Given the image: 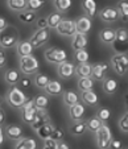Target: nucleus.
Returning <instances> with one entry per match:
<instances>
[{"instance_id": "obj_1", "label": "nucleus", "mask_w": 128, "mask_h": 149, "mask_svg": "<svg viewBox=\"0 0 128 149\" xmlns=\"http://www.w3.org/2000/svg\"><path fill=\"white\" fill-rule=\"evenodd\" d=\"M26 99H28L26 95L20 90V88L17 87L16 84L11 86V88L8 90V93H7V95H6L7 103H8L9 106H12V107H16V108L23 107V104L26 102Z\"/></svg>"}, {"instance_id": "obj_2", "label": "nucleus", "mask_w": 128, "mask_h": 149, "mask_svg": "<svg viewBox=\"0 0 128 149\" xmlns=\"http://www.w3.org/2000/svg\"><path fill=\"white\" fill-rule=\"evenodd\" d=\"M40 68L38 65L37 58H34L33 56H25V57H20V70L23 74L25 75H32L36 74Z\"/></svg>"}, {"instance_id": "obj_3", "label": "nucleus", "mask_w": 128, "mask_h": 149, "mask_svg": "<svg viewBox=\"0 0 128 149\" xmlns=\"http://www.w3.org/2000/svg\"><path fill=\"white\" fill-rule=\"evenodd\" d=\"M111 68L118 75H124L128 70V56L124 53L115 54L111 57Z\"/></svg>"}, {"instance_id": "obj_4", "label": "nucleus", "mask_w": 128, "mask_h": 149, "mask_svg": "<svg viewBox=\"0 0 128 149\" xmlns=\"http://www.w3.org/2000/svg\"><path fill=\"white\" fill-rule=\"evenodd\" d=\"M97 139H98V146L102 149H107L111 145V141L114 140L112 139V133L111 130L107 124L103 123L102 127L99 128V131L97 132Z\"/></svg>"}, {"instance_id": "obj_5", "label": "nucleus", "mask_w": 128, "mask_h": 149, "mask_svg": "<svg viewBox=\"0 0 128 149\" xmlns=\"http://www.w3.org/2000/svg\"><path fill=\"white\" fill-rule=\"evenodd\" d=\"M45 59L48 62H50V63H57L58 65V63L67 59V53L61 48L51 46V48L45 50Z\"/></svg>"}, {"instance_id": "obj_6", "label": "nucleus", "mask_w": 128, "mask_h": 149, "mask_svg": "<svg viewBox=\"0 0 128 149\" xmlns=\"http://www.w3.org/2000/svg\"><path fill=\"white\" fill-rule=\"evenodd\" d=\"M57 32L61 36L73 37L77 33V24H75L74 20L71 19H63L60 25L57 26Z\"/></svg>"}, {"instance_id": "obj_7", "label": "nucleus", "mask_w": 128, "mask_h": 149, "mask_svg": "<svg viewBox=\"0 0 128 149\" xmlns=\"http://www.w3.org/2000/svg\"><path fill=\"white\" fill-rule=\"evenodd\" d=\"M75 65L73 62H67V61H63L61 63H58L57 66V74L61 79H69L75 74Z\"/></svg>"}, {"instance_id": "obj_8", "label": "nucleus", "mask_w": 128, "mask_h": 149, "mask_svg": "<svg viewBox=\"0 0 128 149\" xmlns=\"http://www.w3.org/2000/svg\"><path fill=\"white\" fill-rule=\"evenodd\" d=\"M49 37H50V32H49V28H45V29H37L36 33L31 37L29 41L32 42V45L34 48H40L44 44L49 41Z\"/></svg>"}, {"instance_id": "obj_9", "label": "nucleus", "mask_w": 128, "mask_h": 149, "mask_svg": "<svg viewBox=\"0 0 128 149\" xmlns=\"http://www.w3.org/2000/svg\"><path fill=\"white\" fill-rule=\"evenodd\" d=\"M99 19L104 23H115L120 19V12L114 7H106L99 12Z\"/></svg>"}, {"instance_id": "obj_10", "label": "nucleus", "mask_w": 128, "mask_h": 149, "mask_svg": "<svg viewBox=\"0 0 128 149\" xmlns=\"http://www.w3.org/2000/svg\"><path fill=\"white\" fill-rule=\"evenodd\" d=\"M108 69H110V65L107 62H100V63H95L93 66V78L95 81H104L107 78V73Z\"/></svg>"}, {"instance_id": "obj_11", "label": "nucleus", "mask_w": 128, "mask_h": 149, "mask_svg": "<svg viewBox=\"0 0 128 149\" xmlns=\"http://www.w3.org/2000/svg\"><path fill=\"white\" fill-rule=\"evenodd\" d=\"M99 41L106 45H111L116 41V29L112 28H103L99 32Z\"/></svg>"}, {"instance_id": "obj_12", "label": "nucleus", "mask_w": 128, "mask_h": 149, "mask_svg": "<svg viewBox=\"0 0 128 149\" xmlns=\"http://www.w3.org/2000/svg\"><path fill=\"white\" fill-rule=\"evenodd\" d=\"M88 45V40L86 33H75L71 40V46L74 50H79V49H86Z\"/></svg>"}, {"instance_id": "obj_13", "label": "nucleus", "mask_w": 128, "mask_h": 149, "mask_svg": "<svg viewBox=\"0 0 128 149\" xmlns=\"http://www.w3.org/2000/svg\"><path fill=\"white\" fill-rule=\"evenodd\" d=\"M17 44H19V37L16 33L3 34L0 38V45L3 49H11L13 46H17Z\"/></svg>"}, {"instance_id": "obj_14", "label": "nucleus", "mask_w": 128, "mask_h": 149, "mask_svg": "<svg viewBox=\"0 0 128 149\" xmlns=\"http://www.w3.org/2000/svg\"><path fill=\"white\" fill-rule=\"evenodd\" d=\"M6 136L9 140L17 141L23 137V130H21L20 125H16V124H9L6 127Z\"/></svg>"}, {"instance_id": "obj_15", "label": "nucleus", "mask_w": 128, "mask_h": 149, "mask_svg": "<svg viewBox=\"0 0 128 149\" xmlns=\"http://www.w3.org/2000/svg\"><path fill=\"white\" fill-rule=\"evenodd\" d=\"M77 24V32L78 33H88L91 29V17L88 16H81L75 20Z\"/></svg>"}, {"instance_id": "obj_16", "label": "nucleus", "mask_w": 128, "mask_h": 149, "mask_svg": "<svg viewBox=\"0 0 128 149\" xmlns=\"http://www.w3.org/2000/svg\"><path fill=\"white\" fill-rule=\"evenodd\" d=\"M87 131V121L81 120H74V123L69 127V132L74 136H81Z\"/></svg>"}, {"instance_id": "obj_17", "label": "nucleus", "mask_w": 128, "mask_h": 149, "mask_svg": "<svg viewBox=\"0 0 128 149\" xmlns=\"http://www.w3.org/2000/svg\"><path fill=\"white\" fill-rule=\"evenodd\" d=\"M33 48L34 46L32 45L31 41H19V44L16 46V50L20 57H25V56H31L32 52H33Z\"/></svg>"}, {"instance_id": "obj_18", "label": "nucleus", "mask_w": 128, "mask_h": 149, "mask_svg": "<svg viewBox=\"0 0 128 149\" xmlns=\"http://www.w3.org/2000/svg\"><path fill=\"white\" fill-rule=\"evenodd\" d=\"M85 106L82 103H75L74 106H71L70 110H69V113H70V118L73 120H81V119L85 116Z\"/></svg>"}, {"instance_id": "obj_19", "label": "nucleus", "mask_w": 128, "mask_h": 149, "mask_svg": "<svg viewBox=\"0 0 128 149\" xmlns=\"http://www.w3.org/2000/svg\"><path fill=\"white\" fill-rule=\"evenodd\" d=\"M48 121H50V120H49V115H48V112H46V110H38L37 118L32 123V128L36 131V130H38L40 127H42L44 124H46Z\"/></svg>"}, {"instance_id": "obj_20", "label": "nucleus", "mask_w": 128, "mask_h": 149, "mask_svg": "<svg viewBox=\"0 0 128 149\" xmlns=\"http://www.w3.org/2000/svg\"><path fill=\"white\" fill-rule=\"evenodd\" d=\"M77 84H78V88H79L81 91L94 90L95 79H94V78H91V77H82V78L78 79Z\"/></svg>"}, {"instance_id": "obj_21", "label": "nucleus", "mask_w": 128, "mask_h": 149, "mask_svg": "<svg viewBox=\"0 0 128 149\" xmlns=\"http://www.w3.org/2000/svg\"><path fill=\"white\" fill-rule=\"evenodd\" d=\"M16 149H36L37 148V143L33 139L29 137H21L20 140H17L15 144Z\"/></svg>"}, {"instance_id": "obj_22", "label": "nucleus", "mask_w": 128, "mask_h": 149, "mask_svg": "<svg viewBox=\"0 0 128 149\" xmlns=\"http://www.w3.org/2000/svg\"><path fill=\"white\" fill-rule=\"evenodd\" d=\"M82 98L83 103L87 104V106H97L99 99H98V95L95 94L94 90H88V91H82Z\"/></svg>"}, {"instance_id": "obj_23", "label": "nucleus", "mask_w": 128, "mask_h": 149, "mask_svg": "<svg viewBox=\"0 0 128 149\" xmlns=\"http://www.w3.org/2000/svg\"><path fill=\"white\" fill-rule=\"evenodd\" d=\"M45 91L48 95H61L63 94V88H62V84L60 83L58 81H50L49 84L45 87Z\"/></svg>"}, {"instance_id": "obj_24", "label": "nucleus", "mask_w": 128, "mask_h": 149, "mask_svg": "<svg viewBox=\"0 0 128 149\" xmlns=\"http://www.w3.org/2000/svg\"><path fill=\"white\" fill-rule=\"evenodd\" d=\"M54 130H56V128H54V125L50 123V121H48V123L44 124L42 127H40L38 130H36V133H37V136H38L40 139L45 140V139L50 137Z\"/></svg>"}, {"instance_id": "obj_25", "label": "nucleus", "mask_w": 128, "mask_h": 149, "mask_svg": "<svg viewBox=\"0 0 128 149\" xmlns=\"http://www.w3.org/2000/svg\"><path fill=\"white\" fill-rule=\"evenodd\" d=\"M118 90V81L115 78H106L103 81V91L108 95L115 94Z\"/></svg>"}, {"instance_id": "obj_26", "label": "nucleus", "mask_w": 128, "mask_h": 149, "mask_svg": "<svg viewBox=\"0 0 128 149\" xmlns=\"http://www.w3.org/2000/svg\"><path fill=\"white\" fill-rule=\"evenodd\" d=\"M82 8L86 12V15L91 19L97 16V3H95V0H83Z\"/></svg>"}, {"instance_id": "obj_27", "label": "nucleus", "mask_w": 128, "mask_h": 149, "mask_svg": "<svg viewBox=\"0 0 128 149\" xmlns=\"http://www.w3.org/2000/svg\"><path fill=\"white\" fill-rule=\"evenodd\" d=\"M63 20V16L61 12H51L48 15V25L51 29H57V26L61 24V21Z\"/></svg>"}, {"instance_id": "obj_28", "label": "nucleus", "mask_w": 128, "mask_h": 149, "mask_svg": "<svg viewBox=\"0 0 128 149\" xmlns=\"http://www.w3.org/2000/svg\"><path fill=\"white\" fill-rule=\"evenodd\" d=\"M4 81L9 84V86H13L17 82H20V74L16 69H9L4 73Z\"/></svg>"}, {"instance_id": "obj_29", "label": "nucleus", "mask_w": 128, "mask_h": 149, "mask_svg": "<svg viewBox=\"0 0 128 149\" xmlns=\"http://www.w3.org/2000/svg\"><path fill=\"white\" fill-rule=\"evenodd\" d=\"M79 102V96L75 91L73 90H67L63 93V103L67 106V107H71V106H74L75 103Z\"/></svg>"}, {"instance_id": "obj_30", "label": "nucleus", "mask_w": 128, "mask_h": 149, "mask_svg": "<svg viewBox=\"0 0 128 149\" xmlns=\"http://www.w3.org/2000/svg\"><path fill=\"white\" fill-rule=\"evenodd\" d=\"M75 74H77L79 78H82V77H91L93 75V65H90L88 62L79 63V65L77 66Z\"/></svg>"}, {"instance_id": "obj_31", "label": "nucleus", "mask_w": 128, "mask_h": 149, "mask_svg": "<svg viewBox=\"0 0 128 149\" xmlns=\"http://www.w3.org/2000/svg\"><path fill=\"white\" fill-rule=\"evenodd\" d=\"M17 19L24 24H31L36 20V13L33 11H29V9H24V11L17 13Z\"/></svg>"}, {"instance_id": "obj_32", "label": "nucleus", "mask_w": 128, "mask_h": 149, "mask_svg": "<svg viewBox=\"0 0 128 149\" xmlns=\"http://www.w3.org/2000/svg\"><path fill=\"white\" fill-rule=\"evenodd\" d=\"M28 0H7V6L15 12H21L26 9Z\"/></svg>"}, {"instance_id": "obj_33", "label": "nucleus", "mask_w": 128, "mask_h": 149, "mask_svg": "<svg viewBox=\"0 0 128 149\" xmlns=\"http://www.w3.org/2000/svg\"><path fill=\"white\" fill-rule=\"evenodd\" d=\"M37 112H38V108L37 107H33L31 110H25L23 111V120L24 123H28V124H32L36 118H37Z\"/></svg>"}, {"instance_id": "obj_34", "label": "nucleus", "mask_w": 128, "mask_h": 149, "mask_svg": "<svg viewBox=\"0 0 128 149\" xmlns=\"http://www.w3.org/2000/svg\"><path fill=\"white\" fill-rule=\"evenodd\" d=\"M103 123H104V121H102L98 116L97 118H90L87 120V130L93 133H97L98 131H99V128L102 127Z\"/></svg>"}, {"instance_id": "obj_35", "label": "nucleus", "mask_w": 128, "mask_h": 149, "mask_svg": "<svg viewBox=\"0 0 128 149\" xmlns=\"http://www.w3.org/2000/svg\"><path fill=\"white\" fill-rule=\"evenodd\" d=\"M49 82H50V79H49V77L46 75V74H36V78H34V84L37 86L38 88H44L45 90V87L49 84Z\"/></svg>"}, {"instance_id": "obj_36", "label": "nucleus", "mask_w": 128, "mask_h": 149, "mask_svg": "<svg viewBox=\"0 0 128 149\" xmlns=\"http://www.w3.org/2000/svg\"><path fill=\"white\" fill-rule=\"evenodd\" d=\"M54 7L58 12L65 13L71 8V0H54Z\"/></svg>"}, {"instance_id": "obj_37", "label": "nucleus", "mask_w": 128, "mask_h": 149, "mask_svg": "<svg viewBox=\"0 0 128 149\" xmlns=\"http://www.w3.org/2000/svg\"><path fill=\"white\" fill-rule=\"evenodd\" d=\"M116 42L120 45H128V29L119 28L116 29Z\"/></svg>"}, {"instance_id": "obj_38", "label": "nucleus", "mask_w": 128, "mask_h": 149, "mask_svg": "<svg viewBox=\"0 0 128 149\" xmlns=\"http://www.w3.org/2000/svg\"><path fill=\"white\" fill-rule=\"evenodd\" d=\"M34 102H36V107H37L38 110H46V108H48V106H49L48 94H46V95H44V94L37 95L36 98H34Z\"/></svg>"}, {"instance_id": "obj_39", "label": "nucleus", "mask_w": 128, "mask_h": 149, "mask_svg": "<svg viewBox=\"0 0 128 149\" xmlns=\"http://www.w3.org/2000/svg\"><path fill=\"white\" fill-rule=\"evenodd\" d=\"M46 0H28V4H26V9L29 11H40L44 6H45Z\"/></svg>"}, {"instance_id": "obj_40", "label": "nucleus", "mask_w": 128, "mask_h": 149, "mask_svg": "<svg viewBox=\"0 0 128 149\" xmlns=\"http://www.w3.org/2000/svg\"><path fill=\"white\" fill-rule=\"evenodd\" d=\"M118 9L120 12V19L124 20V21H128V1L125 0H122L118 3Z\"/></svg>"}, {"instance_id": "obj_41", "label": "nucleus", "mask_w": 128, "mask_h": 149, "mask_svg": "<svg viewBox=\"0 0 128 149\" xmlns=\"http://www.w3.org/2000/svg\"><path fill=\"white\" fill-rule=\"evenodd\" d=\"M74 58L75 61H78L79 63H85L88 62V52L86 49H79V50H74Z\"/></svg>"}, {"instance_id": "obj_42", "label": "nucleus", "mask_w": 128, "mask_h": 149, "mask_svg": "<svg viewBox=\"0 0 128 149\" xmlns=\"http://www.w3.org/2000/svg\"><path fill=\"white\" fill-rule=\"evenodd\" d=\"M119 130L124 133H128V112H125L124 115L120 118L119 120Z\"/></svg>"}, {"instance_id": "obj_43", "label": "nucleus", "mask_w": 128, "mask_h": 149, "mask_svg": "<svg viewBox=\"0 0 128 149\" xmlns=\"http://www.w3.org/2000/svg\"><path fill=\"white\" fill-rule=\"evenodd\" d=\"M57 145H58V141L54 140L53 137H48L44 140V145L42 148L44 149H57Z\"/></svg>"}, {"instance_id": "obj_44", "label": "nucleus", "mask_w": 128, "mask_h": 149, "mask_svg": "<svg viewBox=\"0 0 128 149\" xmlns=\"http://www.w3.org/2000/svg\"><path fill=\"white\" fill-rule=\"evenodd\" d=\"M110 115H111V112H110V110H108V108H106V107L99 108V111L97 112V116H98V118H99L102 121L108 120V119H110Z\"/></svg>"}, {"instance_id": "obj_45", "label": "nucleus", "mask_w": 128, "mask_h": 149, "mask_svg": "<svg viewBox=\"0 0 128 149\" xmlns=\"http://www.w3.org/2000/svg\"><path fill=\"white\" fill-rule=\"evenodd\" d=\"M50 137H53L54 140H57V141L63 140V137H65V131L61 130V128H56V130L53 131V133H51Z\"/></svg>"}, {"instance_id": "obj_46", "label": "nucleus", "mask_w": 128, "mask_h": 149, "mask_svg": "<svg viewBox=\"0 0 128 149\" xmlns=\"http://www.w3.org/2000/svg\"><path fill=\"white\" fill-rule=\"evenodd\" d=\"M36 107V102H34V98L33 99H26V102L23 104V107L20 108L21 111H25V110H31V108Z\"/></svg>"}, {"instance_id": "obj_47", "label": "nucleus", "mask_w": 128, "mask_h": 149, "mask_svg": "<svg viewBox=\"0 0 128 149\" xmlns=\"http://www.w3.org/2000/svg\"><path fill=\"white\" fill-rule=\"evenodd\" d=\"M37 28L38 29H45V28H49L48 25V17H40L37 19Z\"/></svg>"}, {"instance_id": "obj_48", "label": "nucleus", "mask_w": 128, "mask_h": 149, "mask_svg": "<svg viewBox=\"0 0 128 149\" xmlns=\"http://www.w3.org/2000/svg\"><path fill=\"white\" fill-rule=\"evenodd\" d=\"M20 86L24 87V88L31 87V79H29L28 77H24L23 79H20Z\"/></svg>"}, {"instance_id": "obj_49", "label": "nucleus", "mask_w": 128, "mask_h": 149, "mask_svg": "<svg viewBox=\"0 0 128 149\" xmlns=\"http://www.w3.org/2000/svg\"><path fill=\"white\" fill-rule=\"evenodd\" d=\"M7 26H8V23H7V20L1 16L0 17V32L4 33V29H7Z\"/></svg>"}, {"instance_id": "obj_50", "label": "nucleus", "mask_w": 128, "mask_h": 149, "mask_svg": "<svg viewBox=\"0 0 128 149\" xmlns=\"http://www.w3.org/2000/svg\"><path fill=\"white\" fill-rule=\"evenodd\" d=\"M110 148L111 149H119V148H122V143H120L119 140H112Z\"/></svg>"}, {"instance_id": "obj_51", "label": "nucleus", "mask_w": 128, "mask_h": 149, "mask_svg": "<svg viewBox=\"0 0 128 149\" xmlns=\"http://www.w3.org/2000/svg\"><path fill=\"white\" fill-rule=\"evenodd\" d=\"M57 149H69V144H66L63 140L58 141V145H57Z\"/></svg>"}, {"instance_id": "obj_52", "label": "nucleus", "mask_w": 128, "mask_h": 149, "mask_svg": "<svg viewBox=\"0 0 128 149\" xmlns=\"http://www.w3.org/2000/svg\"><path fill=\"white\" fill-rule=\"evenodd\" d=\"M6 62H7V59H6V56H4V53H0V66L3 68V66L6 65Z\"/></svg>"}, {"instance_id": "obj_53", "label": "nucleus", "mask_w": 128, "mask_h": 149, "mask_svg": "<svg viewBox=\"0 0 128 149\" xmlns=\"http://www.w3.org/2000/svg\"><path fill=\"white\" fill-rule=\"evenodd\" d=\"M4 119H6V115H4V111L1 110V112H0V123L1 124L4 123Z\"/></svg>"}, {"instance_id": "obj_54", "label": "nucleus", "mask_w": 128, "mask_h": 149, "mask_svg": "<svg viewBox=\"0 0 128 149\" xmlns=\"http://www.w3.org/2000/svg\"><path fill=\"white\" fill-rule=\"evenodd\" d=\"M4 143V135H3V130H0V144L3 145Z\"/></svg>"}]
</instances>
